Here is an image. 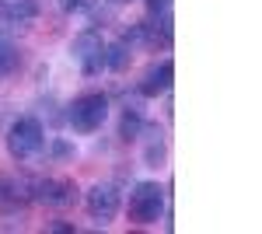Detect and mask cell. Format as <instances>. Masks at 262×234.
Returning a JSON list of instances; mask_svg holds the SVG:
<instances>
[{
  "instance_id": "cell-13",
  "label": "cell",
  "mask_w": 262,
  "mask_h": 234,
  "mask_svg": "<svg viewBox=\"0 0 262 234\" xmlns=\"http://www.w3.org/2000/svg\"><path fill=\"white\" fill-rule=\"evenodd\" d=\"M88 7H95V0H63V11H70V14H81Z\"/></svg>"
},
{
  "instance_id": "cell-14",
  "label": "cell",
  "mask_w": 262,
  "mask_h": 234,
  "mask_svg": "<svg viewBox=\"0 0 262 234\" xmlns=\"http://www.w3.org/2000/svg\"><path fill=\"white\" fill-rule=\"evenodd\" d=\"M168 7H171V0H147V11L150 14H164Z\"/></svg>"
},
{
  "instance_id": "cell-17",
  "label": "cell",
  "mask_w": 262,
  "mask_h": 234,
  "mask_svg": "<svg viewBox=\"0 0 262 234\" xmlns=\"http://www.w3.org/2000/svg\"><path fill=\"white\" fill-rule=\"evenodd\" d=\"M0 4H4V0H0Z\"/></svg>"
},
{
  "instance_id": "cell-9",
  "label": "cell",
  "mask_w": 262,
  "mask_h": 234,
  "mask_svg": "<svg viewBox=\"0 0 262 234\" xmlns=\"http://www.w3.org/2000/svg\"><path fill=\"white\" fill-rule=\"evenodd\" d=\"M143 133H147V147H143V161H147V168H161L164 157H168V147H164L161 130H154V126L143 122Z\"/></svg>"
},
{
  "instance_id": "cell-1",
  "label": "cell",
  "mask_w": 262,
  "mask_h": 234,
  "mask_svg": "<svg viewBox=\"0 0 262 234\" xmlns=\"http://www.w3.org/2000/svg\"><path fill=\"white\" fill-rule=\"evenodd\" d=\"M105 119H108V95H101V91H88L67 105V122L74 133H95L101 130Z\"/></svg>"
},
{
  "instance_id": "cell-16",
  "label": "cell",
  "mask_w": 262,
  "mask_h": 234,
  "mask_svg": "<svg viewBox=\"0 0 262 234\" xmlns=\"http://www.w3.org/2000/svg\"><path fill=\"white\" fill-rule=\"evenodd\" d=\"M112 4H119V7H122V4H133V0H112Z\"/></svg>"
},
{
  "instance_id": "cell-12",
  "label": "cell",
  "mask_w": 262,
  "mask_h": 234,
  "mask_svg": "<svg viewBox=\"0 0 262 234\" xmlns=\"http://www.w3.org/2000/svg\"><path fill=\"white\" fill-rule=\"evenodd\" d=\"M21 67V53H18V46L14 42H7V39H0V84L11 77L14 70Z\"/></svg>"
},
{
  "instance_id": "cell-15",
  "label": "cell",
  "mask_w": 262,
  "mask_h": 234,
  "mask_svg": "<svg viewBox=\"0 0 262 234\" xmlns=\"http://www.w3.org/2000/svg\"><path fill=\"white\" fill-rule=\"evenodd\" d=\"M53 151H56V157H70V154H74V147H70V143H63V140H56V147H53Z\"/></svg>"
},
{
  "instance_id": "cell-8",
  "label": "cell",
  "mask_w": 262,
  "mask_h": 234,
  "mask_svg": "<svg viewBox=\"0 0 262 234\" xmlns=\"http://www.w3.org/2000/svg\"><path fill=\"white\" fill-rule=\"evenodd\" d=\"M0 14H4L7 25H32V21L39 18V4L35 0H4Z\"/></svg>"
},
{
  "instance_id": "cell-2",
  "label": "cell",
  "mask_w": 262,
  "mask_h": 234,
  "mask_svg": "<svg viewBox=\"0 0 262 234\" xmlns=\"http://www.w3.org/2000/svg\"><path fill=\"white\" fill-rule=\"evenodd\" d=\"M161 214H164V189L158 182H137L133 193H129L126 217L133 224H158Z\"/></svg>"
},
{
  "instance_id": "cell-11",
  "label": "cell",
  "mask_w": 262,
  "mask_h": 234,
  "mask_svg": "<svg viewBox=\"0 0 262 234\" xmlns=\"http://www.w3.org/2000/svg\"><path fill=\"white\" fill-rule=\"evenodd\" d=\"M143 133V112L140 105H126L122 109V119H119V137L122 140H137Z\"/></svg>"
},
{
  "instance_id": "cell-3",
  "label": "cell",
  "mask_w": 262,
  "mask_h": 234,
  "mask_svg": "<svg viewBox=\"0 0 262 234\" xmlns=\"http://www.w3.org/2000/svg\"><path fill=\"white\" fill-rule=\"evenodd\" d=\"M42 143H46V133H42V122L35 116H21V119L11 122V133H7V151H11V157L28 161V157H35L42 151Z\"/></svg>"
},
{
  "instance_id": "cell-7",
  "label": "cell",
  "mask_w": 262,
  "mask_h": 234,
  "mask_svg": "<svg viewBox=\"0 0 262 234\" xmlns=\"http://www.w3.org/2000/svg\"><path fill=\"white\" fill-rule=\"evenodd\" d=\"M171 80H175V63H171V59H161V63H150V67L143 70L137 91H140L143 98L168 95V91H171Z\"/></svg>"
},
{
  "instance_id": "cell-6",
  "label": "cell",
  "mask_w": 262,
  "mask_h": 234,
  "mask_svg": "<svg viewBox=\"0 0 262 234\" xmlns=\"http://www.w3.org/2000/svg\"><path fill=\"white\" fill-rule=\"evenodd\" d=\"M32 199L46 206H70L77 199V185L70 178H35L32 182Z\"/></svg>"
},
{
  "instance_id": "cell-4",
  "label": "cell",
  "mask_w": 262,
  "mask_h": 234,
  "mask_svg": "<svg viewBox=\"0 0 262 234\" xmlns=\"http://www.w3.org/2000/svg\"><path fill=\"white\" fill-rule=\"evenodd\" d=\"M74 59H77V67H81L84 77H98L101 70H105V39H101L98 32H81L77 39H74Z\"/></svg>"
},
{
  "instance_id": "cell-5",
  "label": "cell",
  "mask_w": 262,
  "mask_h": 234,
  "mask_svg": "<svg viewBox=\"0 0 262 234\" xmlns=\"http://www.w3.org/2000/svg\"><path fill=\"white\" fill-rule=\"evenodd\" d=\"M119 206H122V196L112 182H95L84 193V210L95 217V220H101V224H108L112 217L119 214Z\"/></svg>"
},
{
  "instance_id": "cell-10",
  "label": "cell",
  "mask_w": 262,
  "mask_h": 234,
  "mask_svg": "<svg viewBox=\"0 0 262 234\" xmlns=\"http://www.w3.org/2000/svg\"><path fill=\"white\" fill-rule=\"evenodd\" d=\"M129 63H133V49H129L126 42H112V46H105V70H112V74H126Z\"/></svg>"
}]
</instances>
